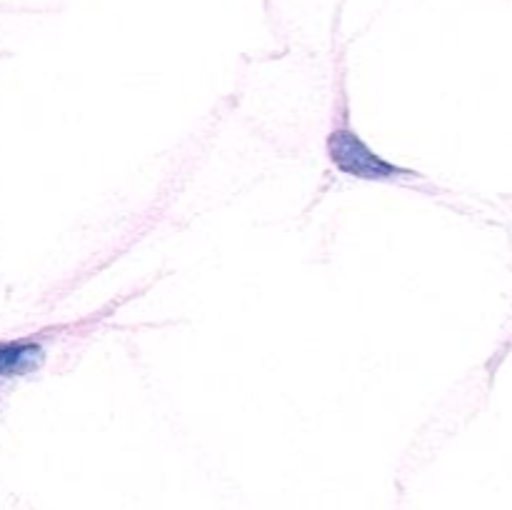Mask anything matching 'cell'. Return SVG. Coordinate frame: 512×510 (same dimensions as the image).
<instances>
[{
  "label": "cell",
  "instance_id": "cell-1",
  "mask_svg": "<svg viewBox=\"0 0 512 510\" xmlns=\"http://www.w3.org/2000/svg\"><path fill=\"white\" fill-rule=\"evenodd\" d=\"M328 158L343 175L358 180H398V178H418L415 170L395 165L393 160L375 153L348 123V105L343 103V123L333 128L328 135Z\"/></svg>",
  "mask_w": 512,
  "mask_h": 510
},
{
  "label": "cell",
  "instance_id": "cell-2",
  "mask_svg": "<svg viewBox=\"0 0 512 510\" xmlns=\"http://www.w3.org/2000/svg\"><path fill=\"white\" fill-rule=\"evenodd\" d=\"M43 358V348L35 340H5L0 343V378H18L30 373Z\"/></svg>",
  "mask_w": 512,
  "mask_h": 510
}]
</instances>
